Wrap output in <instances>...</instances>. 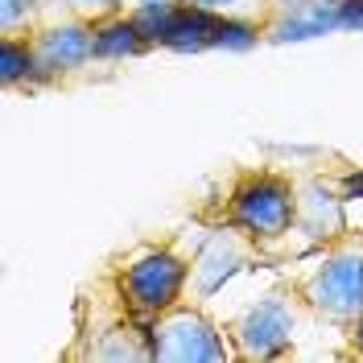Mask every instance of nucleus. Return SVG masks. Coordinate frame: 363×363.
<instances>
[{
  "instance_id": "obj_1",
  "label": "nucleus",
  "mask_w": 363,
  "mask_h": 363,
  "mask_svg": "<svg viewBox=\"0 0 363 363\" xmlns=\"http://www.w3.org/2000/svg\"><path fill=\"white\" fill-rule=\"evenodd\" d=\"M301 306L330 326H359L363 322V244L335 240L314 260V269L297 285Z\"/></svg>"
},
{
  "instance_id": "obj_2",
  "label": "nucleus",
  "mask_w": 363,
  "mask_h": 363,
  "mask_svg": "<svg viewBox=\"0 0 363 363\" xmlns=\"http://www.w3.org/2000/svg\"><path fill=\"white\" fill-rule=\"evenodd\" d=\"M186 277H190V260L174 248H136L133 260L116 269V289L128 314L153 322L186 297Z\"/></svg>"
},
{
  "instance_id": "obj_3",
  "label": "nucleus",
  "mask_w": 363,
  "mask_h": 363,
  "mask_svg": "<svg viewBox=\"0 0 363 363\" xmlns=\"http://www.w3.org/2000/svg\"><path fill=\"white\" fill-rule=\"evenodd\" d=\"M223 223L244 227L260 244L285 240L294 231V178H281L272 169H248L227 194Z\"/></svg>"
},
{
  "instance_id": "obj_4",
  "label": "nucleus",
  "mask_w": 363,
  "mask_h": 363,
  "mask_svg": "<svg viewBox=\"0 0 363 363\" xmlns=\"http://www.w3.org/2000/svg\"><path fill=\"white\" fill-rule=\"evenodd\" d=\"M153 363H223L231 359L223 330L194 306H174L149 322Z\"/></svg>"
},
{
  "instance_id": "obj_5",
  "label": "nucleus",
  "mask_w": 363,
  "mask_h": 363,
  "mask_svg": "<svg viewBox=\"0 0 363 363\" xmlns=\"http://www.w3.org/2000/svg\"><path fill=\"white\" fill-rule=\"evenodd\" d=\"M297 306H301L297 289H272L260 301H252L231 326L235 355L240 359H277V355H285L297 330Z\"/></svg>"
},
{
  "instance_id": "obj_6",
  "label": "nucleus",
  "mask_w": 363,
  "mask_h": 363,
  "mask_svg": "<svg viewBox=\"0 0 363 363\" xmlns=\"http://www.w3.org/2000/svg\"><path fill=\"white\" fill-rule=\"evenodd\" d=\"M256 235H248L235 223H219L203 235L199 252L190 256V277H186V294L190 297H211L223 289L235 272H244L256 260Z\"/></svg>"
},
{
  "instance_id": "obj_7",
  "label": "nucleus",
  "mask_w": 363,
  "mask_h": 363,
  "mask_svg": "<svg viewBox=\"0 0 363 363\" xmlns=\"http://www.w3.org/2000/svg\"><path fill=\"white\" fill-rule=\"evenodd\" d=\"M95 29L99 25L83 17H58V21H45L38 33H29L42 83H58L95 62Z\"/></svg>"
},
{
  "instance_id": "obj_8",
  "label": "nucleus",
  "mask_w": 363,
  "mask_h": 363,
  "mask_svg": "<svg viewBox=\"0 0 363 363\" xmlns=\"http://www.w3.org/2000/svg\"><path fill=\"white\" fill-rule=\"evenodd\" d=\"M294 231H301L310 244H335L347 231L339 194L322 178H294Z\"/></svg>"
},
{
  "instance_id": "obj_9",
  "label": "nucleus",
  "mask_w": 363,
  "mask_h": 363,
  "mask_svg": "<svg viewBox=\"0 0 363 363\" xmlns=\"http://www.w3.org/2000/svg\"><path fill=\"white\" fill-rule=\"evenodd\" d=\"M145 50H149V38L133 17H112V21H99V29H95V58L99 62H124Z\"/></svg>"
},
{
  "instance_id": "obj_10",
  "label": "nucleus",
  "mask_w": 363,
  "mask_h": 363,
  "mask_svg": "<svg viewBox=\"0 0 363 363\" xmlns=\"http://www.w3.org/2000/svg\"><path fill=\"white\" fill-rule=\"evenodd\" d=\"M186 9H199L215 21H240L264 29V21L272 17V0H182Z\"/></svg>"
},
{
  "instance_id": "obj_11",
  "label": "nucleus",
  "mask_w": 363,
  "mask_h": 363,
  "mask_svg": "<svg viewBox=\"0 0 363 363\" xmlns=\"http://www.w3.org/2000/svg\"><path fill=\"white\" fill-rule=\"evenodd\" d=\"M0 79H4V87L42 83V70H38L29 38H0Z\"/></svg>"
},
{
  "instance_id": "obj_12",
  "label": "nucleus",
  "mask_w": 363,
  "mask_h": 363,
  "mask_svg": "<svg viewBox=\"0 0 363 363\" xmlns=\"http://www.w3.org/2000/svg\"><path fill=\"white\" fill-rule=\"evenodd\" d=\"M58 17H83V21H112L124 17V0H45V21Z\"/></svg>"
},
{
  "instance_id": "obj_13",
  "label": "nucleus",
  "mask_w": 363,
  "mask_h": 363,
  "mask_svg": "<svg viewBox=\"0 0 363 363\" xmlns=\"http://www.w3.org/2000/svg\"><path fill=\"white\" fill-rule=\"evenodd\" d=\"M182 0H124V17H133L140 29H145V38H153L157 42L161 25L169 21V13H178Z\"/></svg>"
},
{
  "instance_id": "obj_14",
  "label": "nucleus",
  "mask_w": 363,
  "mask_h": 363,
  "mask_svg": "<svg viewBox=\"0 0 363 363\" xmlns=\"http://www.w3.org/2000/svg\"><path fill=\"white\" fill-rule=\"evenodd\" d=\"M285 4H301V0H272V9H285Z\"/></svg>"
}]
</instances>
